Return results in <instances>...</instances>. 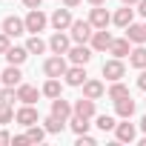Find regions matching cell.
Segmentation results:
<instances>
[{"label": "cell", "instance_id": "5b68a950", "mask_svg": "<svg viewBox=\"0 0 146 146\" xmlns=\"http://www.w3.org/2000/svg\"><path fill=\"white\" fill-rule=\"evenodd\" d=\"M15 120H17L20 126H35V123L40 120V115H37V109H35L32 103H23V109L15 112Z\"/></svg>", "mask_w": 146, "mask_h": 146}, {"label": "cell", "instance_id": "5bb4252c", "mask_svg": "<svg viewBox=\"0 0 146 146\" xmlns=\"http://www.w3.org/2000/svg\"><path fill=\"white\" fill-rule=\"evenodd\" d=\"M112 23H115V26H120V29H126L129 23H135V9H132V6L117 9V12L112 15Z\"/></svg>", "mask_w": 146, "mask_h": 146}, {"label": "cell", "instance_id": "f6af8a7d", "mask_svg": "<svg viewBox=\"0 0 146 146\" xmlns=\"http://www.w3.org/2000/svg\"><path fill=\"white\" fill-rule=\"evenodd\" d=\"M143 26H146V23H143Z\"/></svg>", "mask_w": 146, "mask_h": 146}, {"label": "cell", "instance_id": "1f68e13d", "mask_svg": "<svg viewBox=\"0 0 146 146\" xmlns=\"http://www.w3.org/2000/svg\"><path fill=\"white\" fill-rule=\"evenodd\" d=\"M117 123H115V117L112 115H98V129H103V132H112Z\"/></svg>", "mask_w": 146, "mask_h": 146}, {"label": "cell", "instance_id": "d6986e66", "mask_svg": "<svg viewBox=\"0 0 146 146\" xmlns=\"http://www.w3.org/2000/svg\"><path fill=\"white\" fill-rule=\"evenodd\" d=\"M103 95H106V86H103L100 80H86V83H83V98L98 100V98H103Z\"/></svg>", "mask_w": 146, "mask_h": 146}, {"label": "cell", "instance_id": "8d00e7d4", "mask_svg": "<svg viewBox=\"0 0 146 146\" xmlns=\"http://www.w3.org/2000/svg\"><path fill=\"white\" fill-rule=\"evenodd\" d=\"M6 143H12V135L9 132H0V146H6Z\"/></svg>", "mask_w": 146, "mask_h": 146}, {"label": "cell", "instance_id": "74e56055", "mask_svg": "<svg viewBox=\"0 0 146 146\" xmlns=\"http://www.w3.org/2000/svg\"><path fill=\"white\" fill-rule=\"evenodd\" d=\"M83 0H63V6H69V9H75V6H80Z\"/></svg>", "mask_w": 146, "mask_h": 146}, {"label": "cell", "instance_id": "d4e9b609", "mask_svg": "<svg viewBox=\"0 0 146 146\" xmlns=\"http://www.w3.org/2000/svg\"><path fill=\"white\" fill-rule=\"evenodd\" d=\"M129 63H132L135 69H146V49H143V43L129 52Z\"/></svg>", "mask_w": 146, "mask_h": 146}, {"label": "cell", "instance_id": "836d02e7", "mask_svg": "<svg viewBox=\"0 0 146 146\" xmlns=\"http://www.w3.org/2000/svg\"><path fill=\"white\" fill-rule=\"evenodd\" d=\"M12 143L15 146H26L29 143V135H17V137H12Z\"/></svg>", "mask_w": 146, "mask_h": 146}, {"label": "cell", "instance_id": "2e32d148", "mask_svg": "<svg viewBox=\"0 0 146 146\" xmlns=\"http://www.w3.org/2000/svg\"><path fill=\"white\" fill-rule=\"evenodd\" d=\"M20 66H15V63H9L6 69H3V75H0V80H3V86H20Z\"/></svg>", "mask_w": 146, "mask_h": 146}, {"label": "cell", "instance_id": "f35d334b", "mask_svg": "<svg viewBox=\"0 0 146 146\" xmlns=\"http://www.w3.org/2000/svg\"><path fill=\"white\" fill-rule=\"evenodd\" d=\"M137 12H140V15L146 17V0H140V3H137Z\"/></svg>", "mask_w": 146, "mask_h": 146}, {"label": "cell", "instance_id": "4dcf8cb0", "mask_svg": "<svg viewBox=\"0 0 146 146\" xmlns=\"http://www.w3.org/2000/svg\"><path fill=\"white\" fill-rule=\"evenodd\" d=\"M15 120V112H12V103H3L0 100V126H6Z\"/></svg>", "mask_w": 146, "mask_h": 146}, {"label": "cell", "instance_id": "60d3db41", "mask_svg": "<svg viewBox=\"0 0 146 146\" xmlns=\"http://www.w3.org/2000/svg\"><path fill=\"white\" fill-rule=\"evenodd\" d=\"M89 3H92V6H103V3H106V0H89Z\"/></svg>", "mask_w": 146, "mask_h": 146}, {"label": "cell", "instance_id": "7bdbcfd3", "mask_svg": "<svg viewBox=\"0 0 146 146\" xmlns=\"http://www.w3.org/2000/svg\"><path fill=\"white\" fill-rule=\"evenodd\" d=\"M140 146H146V137H143V140H140Z\"/></svg>", "mask_w": 146, "mask_h": 146}, {"label": "cell", "instance_id": "6da1fadb", "mask_svg": "<svg viewBox=\"0 0 146 146\" xmlns=\"http://www.w3.org/2000/svg\"><path fill=\"white\" fill-rule=\"evenodd\" d=\"M95 26L89 23V20H75V23H72V40H75V43H89L92 40V32Z\"/></svg>", "mask_w": 146, "mask_h": 146}, {"label": "cell", "instance_id": "30bf717a", "mask_svg": "<svg viewBox=\"0 0 146 146\" xmlns=\"http://www.w3.org/2000/svg\"><path fill=\"white\" fill-rule=\"evenodd\" d=\"M89 23H92L95 29H106V26L112 23V15H109V9H103V6H95V9H92V15H89Z\"/></svg>", "mask_w": 146, "mask_h": 146}, {"label": "cell", "instance_id": "ac0fdd59", "mask_svg": "<svg viewBox=\"0 0 146 146\" xmlns=\"http://www.w3.org/2000/svg\"><path fill=\"white\" fill-rule=\"evenodd\" d=\"M9 63H15V66H20V63H26V57H29V49L26 46H9V52L3 54Z\"/></svg>", "mask_w": 146, "mask_h": 146}, {"label": "cell", "instance_id": "8fae6325", "mask_svg": "<svg viewBox=\"0 0 146 146\" xmlns=\"http://www.w3.org/2000/svg\"><path fill=\"white\" fill-rule=\"evenodd\" d=\"M3 32H6L9 37H20V35L26 32V20H20V17L9 15V17L3 20Z\"/></svg>", "mask_w": 146, "mask_h": 146}, {"label": "cell", "instance_id": "ffe728a7", "mask_svg": "<svg viewBox=\"0 0 146 146\" xmlns=\"http://www.w3.org/2000/svg\"><path fill=\"white\" fill-rule=\"evenodd\" d=\"M75 115H80V117H95V100L92 98H80V100H75Z\"/></svg>", "mask_w": 146, "mask_h": 146}, {"label": "cell", "instance_id": "9c48e42d", "mask_svg": "<svg viewBox=\"0 0 146 146\" xmlns=\"http://www.w3.org/2000/svg\"><path fill=\"white\" fill-rule=\"evenodd\" d=\"M52 115L60 117V120H69L72 115H75V106H72L69 100H63V98H54L52 100Z\"/></svg>", "mask_w": 146, "mask_h": 146}, {"label": "cell", "instance_id": "7c38bea8", "mask_svg": "<svg viewBox=\"0 0 146 146\" xmlns=\"http://www.w3.org/2000/svg\"><path fill=\"white\" fill-rule=\"evenodd\" d=\"M63 78H66L69 86H83V83H86V69H83L80 63H75L72 69H66V75H63Z\"/></svg>", "mask_w": 146, "mask_h": 146}, {"label": "cell", "instance_id": "44dd1931", "mask_svg": "<svg viewBox=\"0 0 146 146\" xmlns=\"http://www.w3.org/2000/svg\"><path fill=\"white\" fill-rule=\"evenodd\" d=\"M115 137H117L120 143H132V140L137 137V132H135L132 123H117V126H115Z\"/></svg>", "mask_w": 146, "mask_h": 146}, {"label": "cell", "instance_id": "4fadbf2b", "mask_svg": "<svg viewBox=\"0 0 146 146\" xmlns=\"http://www.w3.org/2000/svg\"><path fill=\"white\" fill-rule=\"evenodd\" d=\"M49 49H52L54 54H69L72 43H69V37H66L63 32H54V35H52V40H49Z\"/></svg>", "mask_w": 146, "mask_h": 146}, {"label": "cell", "instance_id": "ba28073f", "mask_svg": "<svg viewBox=\"0 0 146 146\" xmlns=\"http://www.w3.org/2000/svg\"><path fill=\"white\" fill-rule=\"evenodd\" d=\"M112 40H115V37H112L106 29H98V32L92 35V40H89V43H92V49H95V52H109V49H112Z\"/></svg>", "mask_w": 146, "mask_h": 146}, {"label": "cell", "instance_id": "603a6c76", "mask_svg": "<svg viewBox=\"0 0 146 146\" xmlns=\"http://www.w3.org/2000/svg\"><path fill=\"white\" fill-rule=\"evenodd\" d=\"M69 126H72V132H75V135H86L89 132V117H80V115H72L69 117Z\"/></svg>", "mask_w": 146, "mask_h": 146}, {"label": "cell", "instance_id": "484cf974", "mask_svg": "<svg viewBox=\"0 0 146 146\" xmlns=\"http://www.w3.org/2000/svg\"><path fill=\"white\" fill-rule=\"evenodd\" d=\"M40 92H43L46 98H52V100H54V98H60V78H49V80L43 83V89H40Z\"/></svg>", "mask_w": 146, "mask_h": 146}, {"label": "cell", "instance_id": "277c9868", "mask_svg": "<svg viewBox=\"0 0 146 146\" xmlns=\"http://www.w3.org/2000/svg\"><path fill=\"white\" fill-rule=\"evenodd\" d=\"M66 60H63V54H54V57H49L46 63H43V72H46V75L49 78H63L66 75Z\"/></svg>", "mask_w": 146, "mask_h": 146}, {"label": "cell", "instance_id": "3957f363", "mask_svg": "<svg viewBox=\"0 0 146 146\" xmlns=\"http://www.w3.org/2000/svg\"><path fill=\"white\" fill-rule=\"evenodd\" d=\"M49 23L54 26V32H66V29H72V12H69V6L66 9H54V15L49 17Z\"/></svg>", "mask_w": 146, "mask_h": 146}, {"label": "cell", "instance_id": "b9f144b4", "mask_svg": "<svg viewBox=\"0 0 146 146\" xmlns=\"http://www.w3.org/2000/svg\"><path fill=\"white\" fill-rule=\"evenodd\" d=\"M140 129H143V132H146V115H143V120H140Z\"/></svg>", "mask_w": 146, "mask_h": 146}, {"label": "cell", "instance_id": "f546056e", "mask_svg": "<svg viewBox=\"0 0 146 146\" xmlns=\"http://www.w3.org/2000/svg\"><path fill=\"white\" fill-rule=\"evenodd\" d=\"M26 135H29V143H40V140L46 137V129H40V126L35 123V126H26Z\"/></svg>", "mask_w": 146, "mask_h": 146}, {"label": "cell", "instance_id": "ee69618b", "mask_svg": "<svg viewBox=\"0 0 146 146\" xmlns=\"http://www.w3.org/2000/svg\"><path fill=\"white\" fill-rule=\"evenodd\" d=\"M0 83H3V80H0Z\"/></svg>", "mask_w": 146, "mask_h": 146}, {"label": "cell", "instance_id": "7402d4cb", "mask_svg": "<svg viewBox=\"0 0 146 146\" xmlns=\"http://www.w3.org/2000/svg\"><path fill=\"white\" fill-rule=\"evenodd\" d=\"M126 37L132 40V43H146V26H140V23H129L126 26Z\"/></svg>", "mask_w": 146, "mask_h": 146}, {"label": "cell", "instance_id": "cb8c5ba5", "mask_svg": "<svg viewBox=\"0 0 146 146\" xmlns=\"http://www.w3.org/2000/svg\"><path fill=\"white\" fill-rule=\"evenodd\" d=\"M129 43H132L129 37H120V40H112V49H109V52H112L115 57H120V60H123V57H126V54L132 52V49H129Z\"/></svg>", "mask_w": 146, "mask_h": 146}, {"label": "cell", "instance_id": "7a4b0ae2", "mask_svg": "<svg viewBox=\"0 0 146 146\" xmlns=\"http://www.w3.org/2000/svg\"><path fill=\"white\" fill-rule=\"evenodd\" d=\"M46 23H49V17H46L40 9H29V15H26V32L37 35V32L46 29Z\"/></svg>", "mask_w": 146, "mask_h": 146}, {"label": "cell", "instance_id": "d590c367", "mask_svg": "<svg viewBox=\"0 0 146 146\" xmlns=\"http://www.w3.org/2000/svg\"><path fill=\"white\" fill-rule=\"evenodd\" d=\"M40 3H43V0H23L26 9H40Z\"/></svg>", "mask_w": 146, "mask_h": 146}, {"label": "cell", "instance_id": "52a82bcc", "mask_svg": "<svg viewBox=\"0 0 146 146\" xmlns=\"http://www.w3.org/2000/svg\"><path fill=\"white\" fill-rule=\"evenodd\" d=\"M92 52H95V49H89L86 43H78V46H72V49H69V60H72V63L86 66V63L92 60Z\"/></svg>", "mask_w": 146, "mask_h": 146}, {"label": "cell", "instance_id": "4316f807", "mask_svg": "<svg viewBox=\"0 0 146 146\" xmlns=\"http://www.w3.org/2000/svg\"><path fill=\"white\" fill-rule=\"evenodd\" d=\"M63 126H66V120H60V117H54V115H49V117L43 120V129H46L49 135H54V132H63Z\"/></svg>", "mask_w": 146, "mask_h": 146}, {"label": "cell", "instance_id": "ab89813d", "mask_svg": "<svg viewBox=\"0 0 146 146\" xmlns=\"http://www.w3.org/2000/svg\"><path fill=\"white\" fill-rule=\"evenodd\" d=\"M135 3H140V0H123V6H135Z\"/></svg>", "mask_w": 146, "mask_h": 146}, {"label": "cell", "instance_id": "d6a6232c", "mask_svg": "<svg viewBox=\"0 0 146 146\" xmlns=\"http://www.w3.org/2000/svg\"><path fill=\"white\" fill-rule=\"evenodd\" d=\"M9 40H12V37H9L6 32H0V54H6V52H9V46H12Z\"/></svg>", "mask_w": 146, "mask_h": 146}, {"label": "cell", "instance_id": "9a60e30c", "mask_svg": "<svg viewBox=\"0 0 146 146\" xmlns=\"http://www.w3.org/2000/svg\"><path fill=\"white\" fill-rule=\"evenodd\" d=\"M37 98H40V92H37V86H29V83H20L17 86V100L20 103H37Z\"/></svg>", "mask_w": 146, "mask_h": 146}, {"label": "cell", "instance_id": "e575fe53", "mask_svg": "<svg viewBox=\"0 0 146 146\" xmlns=\"http://www.w3.org/2000/svg\"><path fill=\"white\" fill-rule=\"evenodd\" d=\"M137 86L146 92V69H140V75H137Z\"/></svg>", "mask_w": 146, "mask_h": 146}, {"label": "cell", "instance_id": "8992f818", "mask_svg": "<svg viewBox=\"0 0 146 146\" xmlns=\"http://www.w3.org/2000/svg\"><path fill=\"white\" fill-rule=\"evenodd\" d=\"M126 75V66H123V60L120 57H115V60H106L103 63V78L106 80H120Z\"/></svg>", "mask_w": 146, "mask_h": 146}, {"label": "cell", "instance_id": "e0dca14e", "mask_svg": "<svg viewBox=\"0 0 146 146\" xmlns=\"http://www.w3.org/2000/svg\"><path fill=\"white\" fill-rule=\"evenodd\" d=\"M115 112H117V117H123V120H129L132 115H135V100L126 95V98H120V100H115Z\"/></svg>", "mask_w": 146, "mask_h": 146}, {"label": "cell", "instance_id": "f1b7e54d", "mask_svg": "<svg viewBox=\"0 0 146 146\" xmlns=\"http://www.w3.org/2000/svg\"><path fill=\"white\" fill-rule=\"evenodd\" d=\"M129 95V89L120 83V80H112V86H109V100H120V98H126Z\"/></svg>", "mask_w": 146, "mask_h": 146}, {"label": "cell", "instance_id": "83f0119b", "mask_svg": "<svg viewBox=\"0 0 146 146\" xmlns=\"http://www.w3.org/2000/svg\"><path fill=\"white\" fill-rule=\"evenodd\" d=\"M26 49H29V54H43L46 52V43L40 40V35H32L29 43H26Z\"/></svg>", "mask_w": 146, "mask_h": 146}]
</instances>
